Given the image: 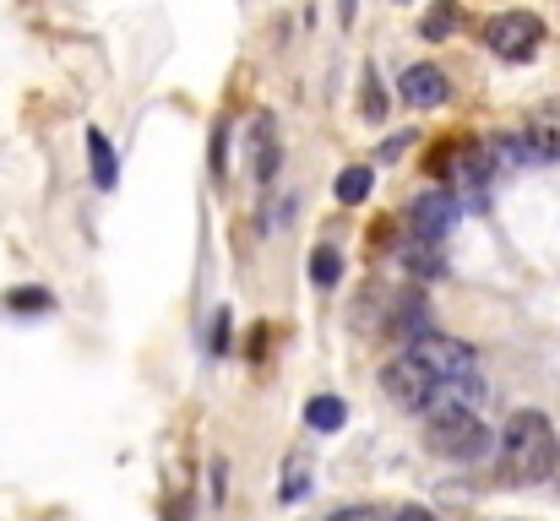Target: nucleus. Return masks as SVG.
<instances>
[{"label": "nucleus", "mask_w": 560, "mask_h": 521, "mask_svg": "<svg viewBox=\"0 0 560 521\" xmlns=\"http://www.w3.org/2000/svg\"><path fill=\"white\" fill-rule=\"evenodd\" d=\"M501 473L512 484H539L556 473V429L539 407H523L501 429Z\"/></svg>", "instance_id": "1"}, {"label": "nucleus", "mask_w": 560, "mask_h": 521, "mask_svg": "<svg viewBox=\"0 0 560 521\" xmlns=\"http://www.w3.org/2000/svg\"><path fill=\"white\" fill-rule=\"evenodd\" d=\"M490 429H485V418L479 413H468V407H435L430 413V424H424V446L435 451V457H446V462H479L485 451H490Z\"/></svg>", "instance_id": "2"}, {"label": "nucleus", "mask_w": 560, "mask_h": 521, "mask_svg": "<svg viewBox=\"0 0 560 521\" xmlns=\"http://www.w3.org/2000/svg\"><path fill=\"white\" fill-rule=\"evenodd\" d=\"M381 391H386L402 413H435V407H446V380H435L408 347H402L397 358H386Z\"/></svg>", "instance_id": "3"}, {"label": "nucleus", "mask_w": 560, "mask_h": 521, "mask_svg": "<svg viewBox=\"0 0 560 521\" xmlns=\"http://www.w3.org/2000/svg\"><path fill=\"white\" fill-rule=\"evenodd\" d=\"M485 44L501 60H534L539 44H545V22L534 11H501V16L485 22Z\"/></svg>", "instance_id": "4"}, {"label": "nucleus", "mask_w": 560, "mask_h": 521, "mask_svg": "<svg viewBox=\"0 0 560 521\" xmlns=\"http://www.w3.org/2000/svg\"><path fill=\"white\" fill-rule=\"evenodd\" d=\"M463 217V201L452 196V190H424L413 206H408V228H413V239H441V234H452V223Z\"/></svg>", "instance_id": "5"}, {"label": "nucleus", "mask_w": 560, "mask_h": 521, "mask_svg": "<svg viewBox=\"0 0 560 521\" xmlns=\"http://www.w3.org/2000/svg\"><path fill=\"white\" fill-rule=\"evenodd\" d=\"M408 353L435 375V380H457V375H468L474 369V347L452 343V338H435V332H424V338H413L408 343Z\"/></svg>", "instance_id": "6"}, {"label": "nucleus", "mask_w": 560, "mask_h": 521, "mask_svg": "<svg viewBox=\"0 0 560 521\" xmlns=\"http://www.w3.org/2000/svg\"><path fill=\"white\" fill-rule=\"evenodd\" d=\"M397 87H402V104L408 109H441L452 98V82H446L441 66H408Z\"/></svg>", "instance_id": "7"}, {"label": "nucleus", "mask_w": 560, "mask_h": 521, "mask_svg": "<svg viewBox=\"0 0 560 521\" xmlns=\"http://www.w3.org/2000/svg\"><path fill=\"white\" fill-rule=\"evenodd\" d=\"M517 142H523V158H528V164H556L560 158V109H545L534 126H523Z\"/></svg>", "instance_id": "8"}, {"label": "nucleus", "mask_w": 560, "mask_h": 521, "mask_svg": "<svg viewBox=\"0 0 560 521\" xmlns=\"http://www.w3.org/2000/svg\"><path fill=\"white\" fill-rule=\"evenodd\" d=\"M250 142H256V164H250V174H256V179H272V174H278V131H272L267 115L250 126Z\"/></svg>", "instance_id": "9"}, {"label": "nucleus", "mask_w": 560, "mask_h": 521, "mask_svg": "<svg viewBox=\"0 0 560 521\" xmlns=\"http://www.w3.org/2000/svg\"><path fill=\"white\" fill-rule=\"evenodd\" d=\"M88 164H93V179H98V190H115V179H120V164H115V147H109V137H104V131H88Z\"/></svg>", "instance_id": "10"}, {"label": "nucleus", "mask_w": 560, "mask_h": 521, "mask_svg": "<svg viewBox=\"0 0 560 521\" xmlns=\"http://www.w3.org/2000/svg\"><path fill=\"white\" fill-rule=\"evenodd\" d=\"M392 332H397L402 343L424 338V332H430V305H424V299H402V305L392 310Z\"/></svg>", "instance_id": "11"}, {"label": "nucleus", "mask_w": 560, "mask_h": 521, "mask_svg": "<svg viewBox=\"0 0 560 521\" xmlns=\"http://www.w3.org/2000/svg\"><path fill=\"white\" fill-rule=\"evenodd\" d=\"M343 418H349L343 396H311V402H305V424H311V429H322V435H338V429H343Z\"/></svg>", "instance_id": "12"}, {"label": "nucleus", "mask_w": 560, "mask_h": 521, "mask_svg": "<svg viewBox=\"0 0 560 521\" xmlns=\"http://www.w3.org/2000/svg\"><path fill=\"white\" fill-rule=\"evenodd\" d=\"M5 316H49L55 310V294L49 288H5Z\"/></svg>", "instance_id": "13"}, {"label": "nucleus", "mask_w": 560, "mask_h": 521, "mask_svg": "<svg viewBox=\"0 0 560 521\" xmlns=\"http://www.w3.org/2000/svg\"><path fill=\"white\" fill-rule=\"evenodd\" d=\"M371 185H375V174L365 169V164H354V169H343V174H338V185H332V196H338L343 206H360V201L371 196Z\"/></svg>", "instance_id": "14"}, {"label": "nucleus", "mask_w": 560, "mask_h": 521, "mask_svg": "<svg viewBox=\"0 0 560 521\" xmlns=\"http://www.w3.org/2000/svg\"><path fill=\"white\" fill-rule=\"evenodd\" d=\"M402 267H408L413 277H441V250H435L430 239H408V250H402Z\"/></svg>", "instance_id": "15"}, {"label": "nucleus", "mask_w": 560, "mask_h": 521, "mask_svg": "<svg viewBox=\"0 0 560 521\" xmlns=\"http://www.w3.org/2000/svg\"><path fill=\"white\" fill-rule=\"evenodd\" d=\"M338 277H343V250L316 245V256H311V283H316V288H332Z\"/></svg>", "instance_id": "16"}, {"label": "nucleus", "mask_w": 560, "mask_h": 521, "mask_svg": "<svg viewBox=\"0 0 560 521\" xmlns=\"http://www.w3.org/2000/svg\"><path fill=\"white\" fill-rule=\"evenodd\" d=\"M360 115L371 120V126H381L386 120V93H381V76H375V66H365V76H360Z\"/></svg>", "instance_id": "17"}, {"label": "nucleus", "mask_w": 560, "mask_h": 521, "mask_svg": "<svg viewBox=\"0 0 560 521\" xmlns=\"http://www.w3.org/2000/svg\"><path fill=\"white\" fill-rule=\"evenodd\" d=\"M452 27H457V0H435V5H430V16H424V38H430V44H441Z\"/></svg>", "instance_id": "18"}, {"label": "nucleus", "mask_w": 560, "mask_h": 521, "mask_svg": "<svg viewBox=\"0 0 560 521\" xmlns=\"http://www.w3.org/2000/svg\"><path fill=\"white\" fill-rule=\"evenodd\" d=\"M311 495V478H305V467H289V478H283V500L294 506V500H305Z\"/></svg>", "instance_id": "19"}, {"label": "nucleus", "mask_w": 560, "mask_h": 521, "mask_svg": "<svg viewBox=\"0 0 560 521\" xmlns=\"http://www.w3.org/2000/svg\"><path fill=\"white\" fill-rule=\"evenodd\" d=\"M327 521H381V511H371V506H349V511H338V517Z\"/></svg>", "instance_id": "20"}, {"label": "nucleus", "mask_w": 560, "mask_h": 521, "mask_svg": "<svg viewBox=\"0 0 560 521\" xmlns=\"http://www.w3.org/2000/svg\"><path fill=\"white\" fill-rule=\"evenodd\" d=\"M392 521H441V517H435V511H424V506H402Z\"/></svg>", "instance_id": "21"}, {"label": "nucleus", "mask_w": 560, "mask_h": 521, "mask_svg": "<svg viewBox=\"0 0 560 521\" xmlns=\"http://www.w3.org/2000/svg\"><path fill=\"white\" fill-rule=\"evenodd\" d=\"M354 11H360V0H338V22H343V27L354 22Z\"/></svg>", "instance_id": "22"}, {"label": "nucleus", "mask_w": 560, "mask_h": 521, "mask_svg": "<svg viewBox=\"0 0 560 521\" xmlns=\"http://www.w3.org/2000/svg\"><path fill=\"white\" fill-rule=\"evenodd\" d=\"M556 473H560V446H556Z\"/></svg>", "instance_id": "23"}]
</instances>
